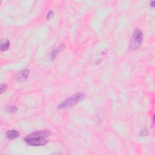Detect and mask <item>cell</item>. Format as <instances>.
<instances>
[{"label": "cell", "instance_id": "6da1fadb", "mask_svg": "<svg viewBox=\"0 0 155 155\" xmlns=\"http://www.w3.org/2000/svg\"><path fill=\"white\" fill-rule=\"evenodd\" d=\"M51 133L48 130H41L30 134L24 138V141L30 146H44L47 144L45 138L50 135Z\"/></svg>", "mask_w": 155, "mask_h": 155}, {"label": "cell", "instance_id": "52a82bcc", "mask_svg": "<svg viewBox=\"0 0 155 155\" xmlns=\"http://www.w3.org/2000/svg\"><path fill=\"white\" fill-rule=\"evenodd\" d=\"M10 45V42L7 39H4L2 43H1V51H6L7 50Z\"/></svg>", "mask_w": 155, "mask_h": 155}, {"label": "cell", "instance_id": "3957f363", "mask_svg": "<svg viewBox=\"0 0 155 155\" xmlns=\"http://www.w3.org/2000/svg\"><path fill=\"white\" fill-rule=\"evenodd\" d=\"M142 40H143V34L142 31L139 29H135L132 34L130 44V49L133 50H136L137 49H138L141 45Z\"/></svg>", "mask_w": 155, "mask_h": 155}, {"label": "cell", "instance_id": "277c9868", "mask_svg": "<svg viewBox=\"0 0 155 155\" xmlns=\"http://www.w3.org/2000/svg\"><path fill=\"white\" fill-rule=\"evenodd\" d=\"M29 73V71L27 69H24L19 71L17 75V80L20 82L26 80L28 78Z\"/></svg>", "mask_w": 155, "mask_h": 155}, {"label": "cell", "instance_id": "9c48e42d", "mask_svg": "<svg viewBox=\"0 0 155 155\" xmlns=\"http://www.w3.org/2000/svg\"><path fill=\"white\" fill-rule=\"evenodd\" d=\"M7 89V85L6 84H1V94H3V93L6 91Z\"/></svg>", "mask_w": 155, "mask_h": 155}, {"label": "cell", "instance_id": "5b68a950", "mask_svg": "<svg viewBox=\"0 0 155 155\" xmlns=\"http://www.w3.org/2000/svg\"><path fill=\"white\" fill-rule=\"evenodd\" d=\"M20 135V133L15 130H9L6 132V137L10 139V140H12V139H16L18 138Z\"/></svg>", "mask_w": 155, "mask_h": 155}, {"label": "cell", "instance_id": "30bf717a", "mask_svg": "<svg viewBox=\"0 0 155 155\" xmlns=\"http://www.w3.org/2000/svg\"><path fill=\"white\" fill-rule=\"evenodd\" d=\"M9 111H10V112H15V111H17V107H14V106H13V107H9Z\"/></svg>", "mask_w": 155, "mask_h": 155}, {"label": "cell", "instance_id": "7a4b0ae2", "mask_svg": "<svg viewBox=\"0 0 155 155\" xmlns=\"http://www.w3.org/2000/svg\"><path fill=\"white\" fill-rule=\"evenodd\" d=\"M85 97L86 95L84 93H77V94L70 96L63 102H61L58 106V108L59 109H67V108H71L83 100Z\"/></svg>", "mask_w": 155, "mask_h": 155}, {"label": "cell", "instance_id": "8992f818", "mask_svg": "<svg viewBox=\"0 0 155 155\" xmlns=\"http://www.w3.org/2000/svg\"><path fill=\"white\" fill-rule=\"evenodd\" d=\"M64 47H65V46L64 45H61L59 46V47L55 48L53 50H52V51H51L50 54V59H54L56 56L59 54V53L61 51H62L64 49Z\"/></svg>", "mask_w": 155, "mask_h": 155}, {"label": "cell", "instance_id": "ba28073f", "mask_svg": "<svg viewBox=\"0 0 155 155\" xmlns=\"http://www.w3.org/2000/svg\"><path fill=\"white\" fill-rule=\"evenodd\" d=\"M148 135V132L147 129H144V130H142L140 132V134H139L140 136H146Z\"/></svg>", "mask_w": 155, "mask_h": 155}, {"label": "cell", "instance_id": "8fae6325", "mask_svg": "<svg viewBox=\"0 0 155 155\" xmlns=\"http://www.w3.org/2000/svg\"><path fill=\"white\" fill-rule=\"evenodd\" d=\"M53 12H51V11H50L48 13H47V19H50L51 17H53Z\"/></svg>", "mask_w": 155, "mask_h": 155}]
</instances>
